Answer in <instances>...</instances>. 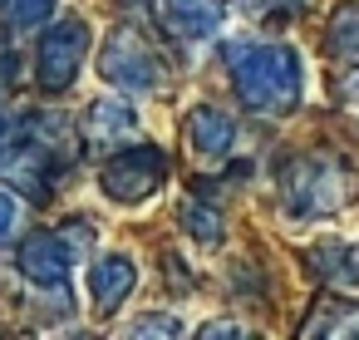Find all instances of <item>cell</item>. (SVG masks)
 I'll return each mask as SVG.
<instances>
[{"label":"cell","mask_w":359,"mask_h":340,"mask_svg":"<svg viewBox=\"0 0 359 340\" xmlns=\"http://www.w3.org/2000/svg\"><path fill=\"white\" fill-rule=\"evenodd\" d=\"M226 70L236 84V99L256 114H285L300 104L305 89V60L290 45L276 40H236L226 50Z\"/></svg>","instance_id":"obj_1"},{"label":"cell","mask_w":359,"mask_h":340,"mask_svg":"<svg viewBox=\"0 0 359 340\" xmlns=\"http://www.w3.org/2000/svg\"><path fill=\"white\" fill-rule=\"evenodd\" d=\"M349 192H354V173L339 158L305 153L280 168V197H285L290 217H330L349 202Z\"/></svg>","instance_id":"obj_2"},{"label":"cell","mask_w":359,"mask_h":340,"mask_svg":"<svg viewBox=\"0 0 359 340\" xmlns=\"http://www.w3.org/2000/svg\"><path fill=\"white\" fill-rule=\"evenodd\" d=\"M99 79L118 94H158L168 84V65L138 25H114L99 50Z\"/></svg>","instance_id":"obj_3"},{"label":"cell","mask_w":359,"mask_h":340,"mask_svg":"<svg viewBox=\"0 0 359 340\" xmlns=\"http://www.w3.org/2000/svg\"><path fill=\"white\" fill-rule=\"evenodd\" d=\"M168 183V158L153 148V143H133L123 153H114L99 173V188L109 202H123V207H138L148 202L158 188Z\"/></svg>","instance_id":"obj_4"},{"label":"cell","mask_w":359,"mask_h":340,"mask_svg":"<svg viewBox=\"0 0 359 340\" xmlns=\"http://www.w3.org/2000/svg\"><path fill=\"white\" fill-rule=\"evenodd\" d=\"M84 50H89V25L84 20H60L40 35V50H35V79L45 94H65L74 79H79V65H84Z\"/></svg>","instance_id":"obj_5"},{"label":"cell","mask_w":359,"mask_h":340,"mask_svg":"<svg viewBox=\"0 0 359 340\" xmlns=\"http://www.w3.org/2000/svg\"><path fill=\"white\" fill-rule=\"evenodd\" d=\"M74 242H65V237H55V232H30L25 242H20V271H25V281L30 286H40V291H65V281H69V271H74Z\"/></svg>","instance_id":"obj_6"},{"label":"cell","mask_w":359,"mask_h":340,"mask_svg":"<svg viewBox=\"0 0 359 340\" xmlns=\"http://www.w3.org/2000/svg\"><path fill=\"white\" fill-rule=\"evenodd\" d=\"M226 20V0H158V25L163 35L197 45L207 35H217V25Z\"/></svg>","instance_id":"obj_7"},{"label":"cell","mask_w":359,"mask_h":340,"mask_svg":"<svg viewBox=\"0 0 359 340\" xmlns=\"http://www.w3.org/2000/svg\"><path fill=\"white\" fill-rule=\"evenodd\" d=\"M133 286H138V266H133V256H123V251L99 256L94 271H89V301H94L99 315H114V310L133 296Z\"/></svg>","instance_id":"obj_8"},{"label":"cell","mask_w":359,"mask_h":340,"mask_svg":"<svg viewBox=\"0 0 359 340\" xmlns=\"http://www.w3.org/2000/svg\"><path fill=\"white\" fill-rule=\"evenodd\" d=\"M182 133H187V148H192V153L222 158V153H231V143H236V119H231L226 109H217V104H192L187 119H182Z\"/></svg>","instance_id":"obj_9"},{"label":"cell","mask_w":359,"mask_h":340,"mask_svg":"<svg viewBox=\"0 0 359 340\" xmlns=\"http://www.w3.org/2000/svg\"><path fill=\"white\" fill-rule=\"evenodd\" d=\"M310 271H315L325 286L354 291V286H359V242H320V247L310 251Z\"/></svg>","instance_id":"obj_10"},{"label":"cell","mask_w":359,"mask_h":340,"mask_svg":"<svg viewBox=\"0 0 359 340\" xmlns=\"http://www.w3.org/2000/svg\"><path fill=\"white\" fill-rule=\"evenodd\" d=\"M84 133L94 143H123L138 133V114L123 104V99H94L84 109Z\"/></svg>","instance_id":"obj_11"},{"label":"cell","mask_w":359,"mask_h":340,"mask_svg":"<svg viewBox=\"0 0 359 340\" xmlns=\"http://www.w3.org/2000/svg\"><path fill=\"white\" fill-rule=\"evenodd\" d=\"M325 45L339 65L359 70V0H339L330 11V25H325Z\"/></svg>","instance_id":"obj_12"},{"label":"cell","mask_w":359,"mask_h":340,"mask_svg":"<svg viewBox=\"0 0 359 340\" xmlns=\"http://www.w3.org/2000/svg\"><path fill=\"white\" fill-rule=\"evenodd\" d=\"M315 335H354L359 340V306H344V301H320L310 310V325Z\"/></svg>","instance_id":"obj_13"},{"label":"cell","mask_w":359,"mask_h":340,"mask_svg":"<svg viewBox=\"0 0 359 340\" xmlns=\"http://www.w3.org/2000/svg\"><path fill=\"white\" fill-rule=\"evenodd\" d=\"M177 222H182V227L192 232V242H202V247H217V242H222V217H217L207 202H192V197H187L182 212H177Z\"/></svg>","instance_id":"obj_14"},{"label":"cell","mask_w":359,"mask_h":340,"mask_svg":"<svg viewBox=\"0 0 359 340\" xmlns=\"http://www.w3.org/2000/svg\"><path fill=\"white\" fill-rule=\"evenodd\" d=\"M55 6L60 0H6V20L15 30H35V25H45L55 15Z\"/></svg>","instance_id":"obj_15"},{"label":"cell","mask_w":359,"mask_h":340,"mask_svg":"<svg viewBox=\"0 0 359 340\" xmlns=\"http://www.w3.org/2000/svg\"><path fill=\"white\" fill-rule=\"evenodd\" d=\"M305 0H236L241 15H295Z\"/></svg>","instance_id":"obj_16"},{"label":"cell","mask_w":359,"mask_h":340,"mask_svg":"<svg viewBox=\"0 0 359 340\" xmlns=\"http://www.w3.org/2000/svg\"><path fill=\"white\" fill-rule=\"evenodd\" d=\"M128 330H133V335H182L177 315H138Z\"/></svg>","instance_id":"obj_17"},{"label":"cell","mask_w":359,"mask_h":340,"mask_svg":"<svg viewBox=\"0 0 359 340\" xmlns=\"http://www.w3.org/2000/svg\"><path fill=\"white\" fill-rule=\"evenodd\" d=\"M15 222H20V202H15L11 192H0V242L15 232Z\"/></svg>","instance_id":"obj_18"},{"label":"cell","mask_w":359,"mask_h":340,"mask_svg":"<svg viewBox=\"0 0 359 340\" xmlns=\"http://www.w3.org/2000/svg\"><path fill=\"white\" fill-rule=\"evenodd\" d=\"M197 335H207V340H222V335H246V325H236V320H212V325H202Z\"/></svg>","instance_id":"obj_19"},{"label":"cell","mask_w":359,"mask_h":340,"mask_svg":"<svg viewBox=\"0 0 359 340\" xmlns=\"http://www.w3.org/2000/svg\"><path fill=\"white\" fill-rule=\"evenodd\" d=\"M11 143V129H6V119H0V148H6Z\"/></svg>","instance_id":"obj_20"},{"label":"cell","mask_w":359,"mask_h":340,"mask_svg":"<svg viewBox=\"0 0 359 340\" xmlns=\"http://www.w3.org/2000/svg\"><path fill=\"white\" fill-rule=\"evenodd\" d=\"M123 6H133V11H138V6H153V0H123Z\"/></svg>","instance_id":"obj_21"}]
</instances>
